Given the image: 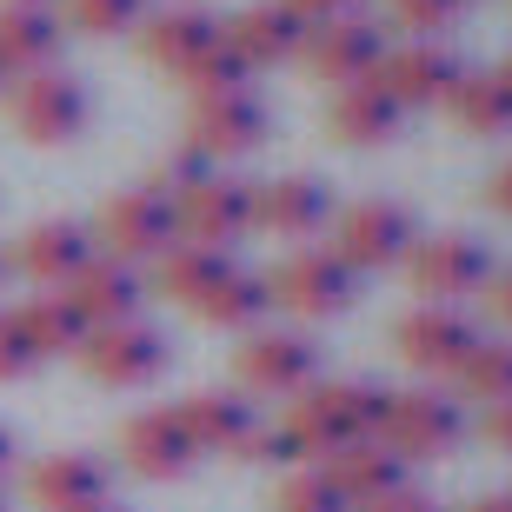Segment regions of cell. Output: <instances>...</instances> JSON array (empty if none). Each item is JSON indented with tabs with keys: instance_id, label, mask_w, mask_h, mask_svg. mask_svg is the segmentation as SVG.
<instances>
[{
	"instance_id": "33",
	"label": "cell",
	"mask_w": 512,
	"mask_h": 512,
	"mask_svg": "<svg viewBox=\"0 0 512 512\" xmlns=\"http://www.w3.org/2000/svg\"><path fill=\"white\" fill-rule=\"evenodd\" d=\"M67 20L80 34H133L140 27V0H67Z\"/></svg>"
},
{
	"instance_id": "17",
	"label": "cell",
	"mask_w": 512,
	"mask_h": 512,
	"mask_svg": "<svg viewBox=\"0 0 512 512\" xmlns=\"http://www.w3.org/2000/svg\"><path fill=\"white\" fill-rule=\"evenodd\" d=\"M333 220V193L306 173H286V180H266L253 187V227L280 233V240H313V233Z\"/></svg>"
},
{
	"instance_id": "31",
	"label": "cell",
	"mask_w": 512,
	"mask_h": 512,
	"mask_svg": "<svg viewBox=\"0 0 512 512\" xmlns=\"http://www.w3.org/2000/svg\"><path fill=\"white\" fill-rule=\"evenodd\" d=\"M247 74H253V67H247L240 54H233L227 34H220V47H207V54L193 60V67H187L180 80L193 87V100H213V94H240V87H247Z\"/></svg>"
},
{
	"instance_id": "4",
	"label": "cell",
	"mask_w": 512,
	"mask_h": 512,
	"mask_svg": "<svg viewBox=\"0 0 512 512\" xmlns=\"http://www.w3.org/2000/svg\"><path fill=\"white\" fill-rule=\"evenodd\" d=\"M173 233L193 240V247L227 253L233 240L253 233V187L233 180V173H200L193 187L173 193Z\"/></svg>"
},
{
	"instance_id": "39",
	"label": "cell",
	"mask_w": 512,
	"mask_h": 512,
	"mask_svg": "<svg viewBox=\"0 0 512 512\" xmlns=\"http://www.w3.org/2000/svg\"><path fill=\"white\" fill-rule=\"evenodd\" d=\"M486 200H493V213H506V220H512V160L493 173V187H486Z\"/></svg>"
},
{
	"instance_id": "8",
	"label": "cell",
	"mask_w": 512,
	"mask_h": 512,
	"mask_svg": "<svg viewBox=\"0 0 512 512\" xmlns=\"http://www.w3.org/2000/svg\"><path fill=\"white\" fill-rule=\"evenodd\" d=\"M406 280H413V293H426V306H453L493 280V260L466 233H433V240H413Z\"/></svg>"
},
{
	"instance_id": "22",
	"label": "cell",
	"mask_w": 512,
	"mask_h": 512,
	"mask_svg": "<svg viewBox=\"0 0 512 512\" xmlns=\"http://www.w3.org/2000/svg\"><path fill=\"white\" fill-rule=\"evenodd\" d=\"M220 34H227V47L247 60V67H286V60H300V47H306V27L286 14L280 0H260L247 14H233V27H220Z\"/></svg>"
},
{
	"instance_id": "5",
	"label": "cell",
	"mask_w": 512,
	"mask_h": 512,
	"mask_svg": "<svg viewBox=\"0 0 512 512\" xmlns=\"http://www.w3.org/2000/svg\"><path fill=\"white\" fill-rule=\"evenodd\" d=\"M466 439V413L459 399L419 386V393H386V419H380V446H393L406 466L419 459H446Z\"/></svg>"
},
{
	"instance_id": "49",
	"label": "cell",
	"mask_w": 512,
	"mask_h": 512,
	"mask_svg": "<svg viewBox=\"0 0 512 512\" xmlns=\"http://www.w3.org/2000/svg\"><path fill=\"white\" fill-rule=\"evenodd\" d=\"M0 512H7V486H0Z\"/></svg>"
},
{
	"instance_id": "21",
	"label": "cell",
	"mask_w": 512,
	"mask_h": 512,
	"mask_svg": "<svg viewBox=\"0 0 512 512\" xmlns=\"http://www.w3.org/2000/svg\"><path fill=\"white\" fill-rule=\"evenodd\" d=\"M173 413H180L187 439L200 446V459H207V453H233V459H240V453H247V439H253V426H260L247 393H187Z\"/></svg>"
},
{
	"instance_id": "14",
	"label": "cell",
	"mask_w": 512,
	"mask_h": 512,
	"mask_svg": "<svg viewBox=\"0 0 512 512\" xmlns=\"http://www.w3.org/2000/svg\"><path fill=\"white\" fill-rule=\"evenodd\" d=\"M453 80H459V60L446 54V47H433V40H413V47H386L380 67H373V87L393 100L399 114H406V107H446Z\"/></svg>"
},
{
	"instance_id": "15",
	"label": "cell",
	"mask_w": 512,
	"mask_h": 512,
	"mask_svg": "<svg viewBox=\"0 0 512 512\" xmlns=\"http://www.w3.org/2000/svg\"><path fill=\"white\" fill-rule=\"evenodd\" d=\"M120 459L140 479H180V473L200 466V446L187 439V426H180L173 406H147V413H133L120 426Z\"/></svg>"
},
{
	"instance_id": "20",
	"label": "cell",
	"mask_w": 512,
	"mask_h": 512,
	"mask_svg": "<svg viewBox=\"0 0 512 512\" xmlns=\"http://www.w3.org/2000/svg\"><path fill=\"white\" fill-rule=\"evenodd\" d=\"M406 459L393 453V446H380V439H360V446H346V453H333L326 459V479L340 486V499L353 512L360 506H380V499H393V493H413L406 486Z\"/></svg>"
},
{
	"instance_id": "1",
	"label": "cell",
	"mask_w": 512,
	"mask_h": 512,
	"mask_svg": "<svg viewBox=\"0 0 512 512\" xmlns=\"http://www.w3.org/2000/svg\"><path fill=\"white\" fill-rule=\"evenodd\" d=\"M380 419H386V386H366V380H326V386H306L293 399L286 426L300 433L306 459H333L360 439H380Z\"/></svg>"
},
{
	"instance_id": "13",
	"label": "cell",
	"mask_w": 512,
	"mask_h": 512,
	"mask_svg": "<svg viewBox=\"0 0 512 512\" xmlns=\"http://www.w3.org/2000/svg\"><path fill=\"white\" fill-rule=\"evenodd\" d=\"M266 140V107L240 87V94H213V100H193L187 114V147L207 160V167H220V160H240V153H253Z\"/></svg>"
},
{
	"instance_id": "37",
	"label": "cell",
	"mask_w": 512,
	"mask_h": 512,
	"mask_svg": "<svg viewBox=\"0 0 512 512\" xmlns=\"http://www.w3.org/2000/svg\"><path fill=\"white\" fill-rule=\"evenodd\" d=\"M280 7L300 20V27H326V20H346V14H353V0H280Z\"/></svg>"
},
{
	"instance_id": "29",
	"label": "cell",
	"mask_w": 512,
	"mask_h": 512,
	"mask_svg": "<svg viewBox=\"0 0 512 512\" xmlns=\"http://www.w3.org/2000/svg\"><path fill=\"white\" fill-rule=\"evenodd\" d=\"M227 253H213V247H193V240H173L160 260H153V293H167V300L193 306L200 293H207L220 273H227Z\"/></svg>"
},
{
	"instance_id": "25",
	"label": "cell",
	"mask_w": 512,
	"mask_h": 512,
	"mask_svg": "<svg viewBox=\"0 0 512 512\" xmlns=\"http://www.w3.org/2000/svg\"><path fill=\"white\" fill-rule=\"evenodd\" d=\"M54 54H60V14H47V7H0V67H7V80L54 67Z\"/></svg>"
},
{
	"instance_id": "7",
	"label": "cell",
	"mask_w": 512,
	"mask_h": 512,
	"mask_svg": "<svg viewBox=\"0 0 512 512\" xmlns=\"http://www.w3.org/2000/svg\"><path fill=\"white\" fill-rule=\"evenodd\" d=\"M419 227L399 200H360V207L333 213V253H340L353 273H380V266H399L413 253Z\"/></svg>"
},
{
	"instance_id": "34",
	"label": "cell",
	"mask_w": 512,
	"mask_h": 512,
	"mask_svg": "<svg viewBox=\"0 0 512 512\" xmlns=\"http://www.w3.org/2000/svg\"><path fill=\"white\" fill-rule=\"evenodd\" d=\"M240 459H266V466H293V473H300V466H313V459H306V446H300V433H293V426H253V439H247V453Z\"/></svg>"
},
{
	"instance_id": "44",
	"label": "cell",
	"mask_w": 512,
	"mask_h": 512,
	"mask_svg": "<svg viewBox=\"0 0 512 512\" xmlns=\"http://www.w3.org/2000/svg\"><path fill=\"white\" fill-rule=\"evenodd\" d=\"M60 512H120V506H107V499H94V506H60Z\"/></svg>"
},
{
	"instance_id": "42",
	"label": "cell",
	"mask_w": 512,
	"mask_h": 512,
	"mask_svg": "<svg viewBox=\"0 0 512 512\" xmlns=\"http://www.w3.org/2000/svg\"><path fill=\"white\" fill-rule=\"evenodd\" d=\"M466 512H512V493H486V499H473Z\"/></svg>"
},
{
	"instance_id": "30",
	"label": "cell",
	"mask_w": 512,
	"mask_h": 512,
	"mask_svg": "<svg viewBox=\"0 0 512 512\" xmlns=\"http://www.w3.org/2000/svg\"><path fill=\"white\" fill-rule=\"evenodd\" d=\"M459 393L466 399H486V406H499V399H512V340H479L466 360H459Z\"/></svg>"
},
{
	"instance_id": "2",
	"label": "cell",
	"mask_w": 512,
	"mask_h": 512,
	"mask_svg": "<svg viewBox=\"0 0 512 512\" xmlns=\"http://www.w3.org/2000/svg\"><path fill=\"white\" fill-rule=\"evenodd\" d=\"M353 293H360V273L333 247H300L266 273V300L286 306L293 320H333L353 306Z\"/></svg>"
},
{
	"instance_id": "45",
	"label": "cell",
	"mask_w": 512,
	"mask_h": 512,
	"mask_svg": "<svg viewBox=\"0 0 512 512\" xmlns=\"http://www.w3.org/2000/svg\"><path fill=\"white\" fill-rule=\"evenodd\" d=\"M0 7H40V0H0Z\"/></svg>"
},
{
	"instance_id": "48",
	"label": "cell",
	"mask_w": 512,
	"mask_h": 512,
	"mask_svg": "<svg viewBox=\"0 0 512 512\" xmlns=\"http://www.w3.org/2000/svg\"><path fill=\"white\" fill-rule=\"evenodd\" d=\"M0 94H7V67H0Z\"/></svg>"
},
{
	"instance_id": "35",
	"label": "cell",
	"mask_w": 512,
	"mask_h": 512,
	"mask_svg": "<svg viewBox=\"0 0 512 512\" xmlns=\"http://www.w3.org/2000/svg\"><path fill=\"white\" fill-rule=\"evenodd\" d=\"M459 7H466V0H393V20L413 27V34H439V27L459 20Z\"/></svg>"
},
{
	"instance_id": "28",
	"label": "cell",
	"mask_w": 512,
	"mask_h": 512,
	"mask_svg": "<svg viewBox=\"0 0 512 512\" xmlns=\"http://www.w3.org/2000/svg\"><path fill=\"white\" fill-rule=\"evenodd\" d=\"M446 114L459 120V133L499 140V133H512V87L499 74H459L446 94Z\"/></svg>"
},
{
	"instance_id": "24",
	"label": "cell",
	"mask_w": 512,
	"mask_h": 512,
	"mask_svg": "<svg viewBox=\"0 0 512 512\" xmlns=\"http://www.w3.org/2000/svg\"><path fill=\"white\" fill-rule=\"evenodd\" d=\"M326 133L346 140V147H386V140L399 133V107L373 87V80H353V87H340L333 107H326Z\"/></svg>"
},
{
	"instance_id": "3",
	"label": "cell",
	"mask_w": 512,
	"mask_h": 512,
	"mask_svg": "<svg viewBox=\"0 0 512 512\" xmlns=\"http://www.w3.org/2000/svg\"><path fill=\"white\" fill-rule=\"evenodd\" d=\"M7 127L34 147H60L87 127V87L60 67H40V74H20L7 87Z\"/></svg>"
},
{
	"instance_id": "40",
	"label": "cell",
	"mask_w": 512,
	"mask_h": 512,
	"mask_svg": "<svg viewBox=\"0 0 512 512\" xmlns=\"http://www.w3.org/2000/svg\"><path fill=\"white\" fill-rule=\"evenodd\" d=\"M360 512H439V506H426L419 493H393V499H380V506H360Z\"/></svg>"
},
{
	"instance_id": "16",
	"label": "cell",
	"mask_w": 512,
	"mask_h": 512,
	"mask_svg": "<svg viewBox=\"0 0 512 512\" xmlns=\"http://www.w3.org/2000/svg\"><path fill=\"white\" fill-rule=\"evenodd\" d=\"M67 300H74V313L87 320V333L94 326H120V320H140V300H147V280L133 273L127 260H107V253H94V260L80 266L74 280L60 286Z\"/></svg>"
},
{
	"instance_id": "47",
	"label": "cell",
	"mask_w": 512,
	"mask_h": 512,
	"mask_svg": "<svg viewBox=\"0 0 512 512\" xmlns=\"http://www.w3.org/2000/svg\"><path fill=\"white\" fill-rule=\"evenodd\" d=\"M0 280H7V253H0Z\"/></svg>"
},
{
	"instance_id": "41",
	"label": "cell",
	"mask_w": 512,
	"mask_h": 512,
	"mask_svg": "<svg viewBox=\"0 0 512 512\" xmlns=\"http://www.w3.org/2000/svg\"><path fill=\"white\" fill-rule=\"evenodd\" d=\"M493 313L512 326V273H499V280H493Z\"/></svg>"
},
{
	"instance_id": "12",
	"label": "cell",
	"mask_w": 512,
	"mask_h": 512,
	"mask_svg": "<svg viewBox=\"0 0 512 512\" xmlns=\"http://www.w3.org/2000/svg\"><path fill=\"white\" fill-rule=\"evenodd\" d=\"M393 346L413 373H459V360L479 346V326L459 313V306H413L406 320L393 326Z\"/></svg>"
},
{
	"instance_id": "26",
	"label": "cell",
	"mask_w": 512,
	"mask_h": 512,
	"mask_svg": "<svg viewBox=\"0 0 512 512\" xmlns=\"http://www.w3.org/2000/svg\"><path fill=\"white\" fill-rule=\"evenodd\" d=\"M14 326L40 360H60V353H80L87 346V320L74 313L67 293H34L27 306H14Z\"/></svg>"
},
{
	"instance_id": "36",
	"label": "cell",
	"mask_w": 512,
	"mask_h": 512,
	"mask_svg": "<svg viewBox=\"0 0 512 512\" xmlns=\"http://www.w3.org/2000/svg\"><path fill=\"white\" fill-rule=\"evenodd\" d=\"M40 366V353L27 340H20V326H14V313H0V386H14V380H27Z\"/></svg>"
},
{
	"instance_id": "6",
	"label": "cell",
	"mask_w": 512,
	"mask_h": 512,
	"mask_svg": "<svg viewBox=\"0 0 512 512\" xmlns=\"http://www.w3.org/2000/svg\"><path fill=\"white\" fill-rule=\"evenodd\" d=\"M94 240L107 247V260H160V253L180 240L173 233V200L160 187H127V193H114L107 207H100V220H94Z\"/></svg>"
},
{
	"instance_id": "38",
	"label": "cell",
	"mask_w": 512,
	"mask_h": 512,
	"mask_svg": "<svg viewBox=\"0 0 512 512\" xmlns=\"http://www.w3.org/2000/svg\"><path fill=\"white\" fill-rule=\"evenodd\" d=\"M486 439H493L499 453H512V399H499V406H486Z\"/></svg>"
},
{
	"instance_id": "43",
	"label": "cell",
	"mask_w": 512,
	"mask_h": 512,
	"mask_svg": "<svg viewBox=\"0 0 512 512\" xmlns=\"http://www.w3.org/2000/svg\"><path fill=\"white\" fill-rule=\"evenodd\" d=\"M7 466H14V433L0 426V479H7Z\"/></svg>"
},
{
	"instance_id": "11",
	"label": "cell",
	"mask_w": 512,
	"mask_h": 512,
	"mask_svg": "<svg viewBox=\"0 0 512 512\" xmlns=\"http://www.w3.org/2000/svg\"><path fill=\"white\" fill-rule=\"evenodd\" d=\"M240 386L266 399H300L306 386H320V346L306 333H247L240 346Z\"/></svg>"
},
{
	"instance_id": "19",
	"label": "cell",
	"mask_w": 512,
	"mask_h": 512,
	"mask_svg": "<svg viewBox=\"0 0 512 512\" xmlns=\"http://www.w3.org/2000/svg\"><path fill=\"white\" fill-rule=\"evenodd\" d=\"M207 47H220V20H213L207 7H167V14L140 20V54H147V67H160V74H187Z\"/></svg>"
},
{
	"instance_id": "27",
	"label": "cell",
	"mask_w": 512,
	"mask_h": 512,
	"mask_svg": "<svg viewBox=\"0 0 512 512\" xmlns=\"http://www.w3.org/2000/svg\"><path fill=\"white\" fill-rule=\"evenodd\" d=\"M266 306H273V300H266V280H260V273L227 266V273H220V280L193 300V313H200L207 326H220V333H253V326L266 320Z\"/></svg>"
},
{
	"instance_id": "23",
	"label": "cell",
	"mask_w": 512,
	"mask_h": 512,
	"mask_svg": "<svg viewBox=\"0 0 512 512\" xmlns=\"http://www.w3.org/2000/svg\"><path fill=\"white\" fill-rule=\"evenodd\" d=\"M27 493H34L40 512H60V506H94L107 499V466L94 453H47L27 473Z\"/></svg>"
},
{
	"instance_id": "18",
	"label": "cell",
	"mask_w": 512,
	"mask_h": 512,
	"mask_svg": "<svg viewBox=\"0 0 512 512\" xmlns=\"http://www.w3.org/2000/svg\"><path fill=\"white\" fill-rule=\"evenodd\" d=\"M87 260H94V233L74 227V220H40V227L20 233V247H14V266L34 286H47V293H60Z\"/></svg>"
},
{
	"instance_id": "9",
	"label": "cell",
	"mask_w": 512,
	"mask_h": 512,
	"mask_svg": "<svg viewBox=\"0 0 512 512\" xmlns=\"http://www.w3.org/2000/svg\"><path fill=\"white\" fill-rule=\"evenodd\" d=\"M74 360L87 366V380H100V386H153L167 373V340H160L147 320H120V326H94Z\"/></svg>"
},
{
	"instance_id": "46",
	"label": "cell",
	"mask_w": 512,
	"mask_h": 512,
	"mask_svg": "<svg viewBox=\"0 0 512 512\" xmlns=\"http://www.w3.org/2000/svg\"><path fill=\"white\" fill-rule=\"evenodd\" d=\"M499 80H506V87H512V60H506V67H499Z\"/></svg>"
},
{
	"instance_id": "10",
	"label": "cell",
	"mask_w": 512,
	"mask_h": 512,
	"mask_svg": "<svg viewBox=\"0 0 512 512\" xmlns=\"http://www.w3.org/2000/svg\"><path fill=\"white\" fill-rule=\"evenodd\" d=\"M380 54H386L380 27H373V20H360V14H346V20H326V27H306L300 67L340 94V87H353V80H373Z\"/></svg>"
},
{
	"instance_id": "32",
	"label": "cell",
	"mask_w": 512,
	"mask_h": 512,
	"mask_svg": "<svg viewBox=\"0 0 512 512\" xmlns=\"http://www.w3.org/2000/svg\"><path fill=\"white\" fill-rule=\"evenodd\" d=\"M273 512H353V506H346L340 486L326 479V466H300V473H286V479H280Z\"/></svg>"
}]
</instances>
